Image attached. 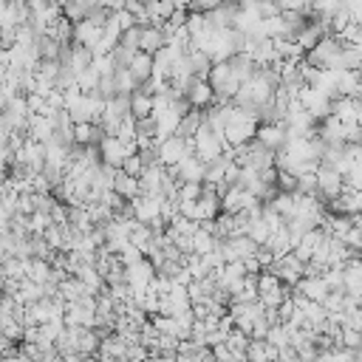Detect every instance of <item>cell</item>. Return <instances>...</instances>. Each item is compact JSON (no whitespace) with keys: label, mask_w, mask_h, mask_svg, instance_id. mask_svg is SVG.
I'll return each instance as SVG.
<instances>
[{"label":"cell","mask_w":362,"mask_h":362,"mask_svg":"<svg viewBox=\"0 0 362 362\" xmlns=\"http://www.w3.org/2000/svg\"><path fill=\"white\" fill-rule=\"evenodd\" d=\"M119 45H127V48H133V51H141V25H136V28L124 31Z\"/></svg>","instance_id":"obj_27"},{"label":"cell","mask_w":362,"mask_h":362,"mask_svg":"<svg viewBox=\"0 0 362 362\" xmlns=\"http://www.w3.org/2000/svg\"><path fill=\"white\" fill-rule=\"evenodd\" d=\"M255 141L263 144V147L272 150V153H283L286 144H288V127H286L283 122H277V124H260Z\"/></svg>","instance_id":"obj_5"},{"label":"cell","mask_w":362,"mask_h":362,"mask_svg":"<svg viewBox=\"0 0 362 362\" xmlns=\"http://www.w3.org/2000/svg\"><path fill=\"white\" fill-rule=\"evenodd\" d=\"M102 37H105V28L93 25L90 20L76 23V28H74V42H76V45H85V48H90V51L102 42Z\"/></svg>","instance_id":"obj_11"},{"label":"cell","mask_w":362,"mask_h":362,"mask_svg":"<svg viewBox=\"0 0 362 362\" xmlns=\"http://www.w3.org/2000/svg\"><path fill=\"white\" fill-rule=\"evenodd\" d=\"M317 178H320V198H322L325 204L337 201V198H339V195L348 189L345 175H342L339 170H334V167H320Z\"/></svg>","instance_id":"obj_3"},{"label":"cell","mask_w":362,"mask_h":362,"mask_svg":"<svg viewBox=\"0 0 362 362\" xmlns=\"http://www.w3.org/2000/svg\"><path fill=\"white\" fill-rule=\"evenodd\" d=\"M348 11H351L354 23H362V3H348Z\"/></svg>","instance_id":"obj_31"},{"label":"cell","mask_w":362,"mask_h":362,"mask_svg":"<svg viewBox=\"0 0 362 362\" xmlns=\"http://www.w3.org/2000/svg\"><path fill=\"white\" fill-rule=\"evenodd\" d=\"M156 277H158V274H156V269H153V263H150L147 257H144L141 263L124 269V280H127V286L133 288V294H136V291H147Z\"/></svg>","instance_id":"obj_7"},{"label":"cell","mask_w":362,"mask_h":362,"mask_svg":"<svg viewBox=\"0 0 362 362\" xmlns=\"http://www.w3.org/2000/svg\"><path fill=\"white\" fill-rule=\"evenodd\" d=\"M272 272L283 280V286L297 288V283L305 277V263H303V260H297V255L291 252V255H286V257H277V263L272 266Z\"/></svg>","instance_id":"obj_4"},{"label":"cell","mask_w":362,"mask_h":362,"mask_svg":"<svg viewBox=\"0 0 362 362\" xmlns=\"http://www.w3.org/2000/svg\"><path fill=\"white\" fill-rule=\"evenodd\" d=\"M345 294L362 300V257H351L345 263Z\"/></svg>","instance_id":"obj_12"},{"label":"cell","mask_w":362,"mask_h":362,"mask_svg":"<svg viewBox=\"0 0 362 362\" xmlns=\"http://www.w3.org/2000/svg\"><path fill=\"white\" fill-rule=\"evenodd\" d=\"M164 201H167V198H153V195H139L136 201H130V204H133V212H136V221H141V223H147V226L164 221V218H161Z\"/></svg>","instance_id":"obj_6"},{"label":"cell","mask_w":362,"mask_h":362,"mask_svg":"<svg viewBox=\"0 0 362 362\" xmlns=\"http://www.w3.org/2000/svg\"><path fill=\"white\" fill-rule=\"evenodd\" d=\"M187 102H189L192 110H209V107L215 105V90H212V85H209L206 79H195L192 88L187 90Z\"/></svg>","instance_id":"obj_9"},{"label":"cell","mask_w":362,"mask_h":362,"mask_svg":"<svg viewBox=\"0 0 362 362\" xmlns=\"http://www.w3.org/2000/svg\"><path fill=\"white\" fill-rule=\"evenodd\" d=\"M150 320H153V325H156L164 337H175V339H181V325H178V320H175V317L156 314V317H150Z\"/></svg>","instance_id":"obj_23"},{"label":"cell","mask_w":362,"mask_h":362,"mask_svg":"<svg viewBox=\"0 0 362 362\" xmlns=\"http://www.w3.org/2000/svg\"><path fill=\"white\" fill-rule=\"evenodd\" d=\"M277 362H303V359H300V354H297V348H294V345H286V348H280Z\"/></svg>","instance_id":"obj_30"},{"label":"cell","mask_w":362,"mask_h":362,"mask_svg":"<svg viewBox=\"0 0 362 362\" xmlns=\"http://www.w3.org/2000/svg\"><path fill=\"white\" fill-rule=\"evenodd\" d=\"M277 348L274 345H269L266 339H252V345H249V351H246V359L249 362H277Z\"/></svg>","instance_id":"obj_19"},{"label":"cell","mask_w":362,"mask_h":362,"mask_svg":"<svg viewBox=\"0 0 362 362\" xmlns=\"http://www.w3.org/2000/svg\"><path fill=\"white\" fill-rule=\"evenodd\" d=\"M187 57H189V65H192L195 76H198V79H209V71H212V65H215L212 57L204 54V51H198V48H189Z\"/></svg>","instance_id":"obj_21"},{"label":"cell","mask_w":362,"mask_h":362,"mask_svg":"<svg viewBox=\"0 0 362 362\" xmlns=\"http://www.w3.org/2000/svg\"><path fill=\"white\" fill-rule=\"evenodd\" d=\"M153 68H156V57H150V54L139 51V54H136V59L130 62V74L136 76L139 88H141L144 82H150V79H153Z\"/></svg>","instance_id":"obj_14"},{"label":"cell","mask_w":362,"mask_h":362,"mask_svg":"<svg viewBox=\"0 0 362 362\" xmlns=\"http://www.w3.org/2000/svg\"><path fill=\"white\" fill-rule=\"evenodd\" d=\"M277 189L280 192H297V178L294 175H288V173H280V178H277Z\"/></svg>","instance_id":"obj_29"},{"label":"cell","mask_w":362,"mask_h":362,"mask_svg":"<svg viewBox=\"0 0 362 362\" xmlns=\"http://www.w3.org/2000/svg\"><path fill=\"white\" fill-rule=\"evenodd\" d=\"M99 153H102V164L116 167V170H122V164L127 158V147L119 136H105L102 144H99Z\"/></svg>","instance_id":"obj_8"},{"label":"cell","mask_w":362,"mask_h":362,"mask_svg":"<svg viewBox=\"0 0 362 362\" xmlns=\"http://www.w3.org/2000/svg\"><path fill=\"white\" fill-rule=\"evenodd\" d=\"M201 198H204V184H192V181L181 184V189H178V201H184V204H195V201H201Z\"/></svg>","instance_id":"obj_26"},{"label":"cell","mask_w":362,"mask_h":362,"mask_svg":"<svg viewBox=\"0 0 362 362\" xmlns=\"http://www.w3.org/2000/svg\"><path fill=\"white\" fill-rule=\"evenodd\" d=\"M113 192H116L119 198H124V201H136V198L141 195V181H139V178H130V175H124V173L119 170V175H116V181H113Z\"/></svg>","instance_id":"obj_16"},{"label":"cell","mask_w":362,"mask_h":362,"mask_svg":"<svg viewBox=\"0 0 362 362\" xmlns=\"http://www.w3.org/2000/svg\"><path fill=\"white\" fill-rule=\"evenodd\" d=\"M51 274H54V266L48 260H31V266H28V280L31 283L45 286V283H51Z\"/></svg>","instance_id":"obj_22"},{"label":"cell","mask_w":362,"mask_h":362,"mask_svg":"<svg viewBox=\"0 0 362 362\" xmlns=\"http://www.w3.org/2000/svg\"><path fill=\"white\" fill-rule=\"evenodd\" d=\"M359 257H362V249H359Z\"/></svg>","instance_id":"obj_33"},{"label":"cell","mask_w":362,"mask_h":362,"mask_svg":"<svg viewBox=\"0 0 362 362\" xmlns=\"http://www.w3.org/2000/svg\"><path fill=\"white\" fill-rule=\"evenodd\" d=\"M127 342L119 337V334H110L102 339V348H99V359H124L127 356Z\"/></svg>","instance_id":"obj_18"},{"label":"cell","mask_w":362,"mask_h":362,"mask_svg":"<svg viewBox=\"0 0 362 362\" xmlns=\"http://www.w3.org/2000/svg\"><path fill=\"white\" fill-rule=\"evenodd\" d=\"M300 105L305 107V113L317 122V124H322L331 113H334V99L325 93V90H320V88H311V85H305L303 90H300Z\"/></svg>","instance_id":"obj_1"},{"label":"cell","mask_w":362,"mask_h":362,"mask_svg":"<svg viewBox=\"0 0 362 362\" xmlns=\"http://www.w3.org/2000/svg\"><path fill=\"white\" fill-rule=\"evenodd\" d=\"M297 294H303L308 303H325V297L331 294V288L325 286V280L322 277H303L300 283H297V288H294Z\"/></svg>","instance_id":"obj_10"},{"label":"cell","mask_w":362,"mask_h":362,"mask_svg":"<svg viewBox=\"0 0 362 362\" xmlns=\"http://www.w3.org/2000/svg\"><path fill=\"white\" fill-rule=\"evenodd\" d=\"M28 266H31V260H20V257L3 260V280L25 283V280H28Z\"/></svg>","instance_id":"obj_20"},{"label":"cell","mask_w":362,"mask_h":362,"mask_svg":"<svg viewBox=\"0 0 362 362\" xmlns=\"http://www.w3.org/2000/svg\"><path fill=\"white\" fill-rule=\"evenodd\" d=\"M144 170H147V164H144V158H141L139 153H136V156H127L124 164H122V173L130 175V178H141Z\"/></svg>","instance_id":"obj_25"},{"label":"cell","mask_w":362,"mask_h":362,"mask_svg":"<svg viewBox=\"0 0 362 362\" xmlns=\"http://www.w3.org/2000/svg\"><path fill=\"white\" fill-rule=\"evenodd\" d=\"M269 204H272V209H274L286 223L297 218V192H294V195H291V192H277L274 201H269Z\"/></svg>","instance_id":"obj_17"},{"label":"cell","mask_w":362,"mask_h":362,"mask_svg":"<svg viewBox=\"0 0 362 362\" xmlns=\"http://www.w3.org/2000/svg\"><path fill=\"white\" fill-rule=\"evenodd\" d=\"M130 113H133V119L136 122H141V119H150L153 113H156V96H150V93H144L141 88L133 93V105H130Z\"/></svg>","instance_id":"obj_15"},{"label":"cell","mask_w":362,"mask_h":362,"mask_svg":"<svg viewBox=\"0 0 362 362\" xmlns=\"http://www.w3.org/2000/svg\"><path fill=\"white\" fill-rule=\"evenodd\" d=\"M226 141H223V136L221 133H215V130H209V127H204L198 136H195V156L204 161V164H212V161H218L223 153H226Z\"/></svg>","instance_id":"obj_2"},{"label":"cell","mask_w":362,"mask_h":362,"mask_svg":"<svg viewBox=\"0 0 362 362\" xmlns=\"http://www.w3.org/2000/svg\"><path fill=\"white\" fill-rule=\"evenodd\" d=\"M226 345H229V351H232V354H238V356H246V351H249V345H252V337L235 328V331L226 337Z\"/></svg>","instance_id":"obj_24"},{"label":"cell","mask_w":362,"mask_h":362,"mask_svg":"<svg viewBox=\"0 0 362 362\" xmlns=\"http://www.w3.org/2000/svg\"><path fill=\"white\" fill-rule=\"evenodd\" d=\"M164 45H167L164 28H158V25H141V51H144V54L156 57Z\"/></svg>","instance_id":"obj_13"},{"label":"cell","mask_w":362,"mask_h":362,"mask_svg":"<svg viewBox=\"0 0 362 362\" xmlns=\"http://www.w3.org/2000/svg\"><path fill=\"white\" fill-rule=\"evenodd\" d=\"M85 362H99V356H88V359H85Z\"/></svg>","instance_id":"obj_32"},{"label":"cell","mask_w":362,"mask_h":362,"mask_svg":"<svg viewBox=\"0 0 362 362\" xmlns=\"http://www.w3.org/2000/svg\"><path fill=\"white\" fill-rule=\"evenodd\" d=\"M342 303H345V291H331L322 305H325L328 314H339V311H342Z\"/></svg>","instance_id":"obj_28"}]
</instances>
